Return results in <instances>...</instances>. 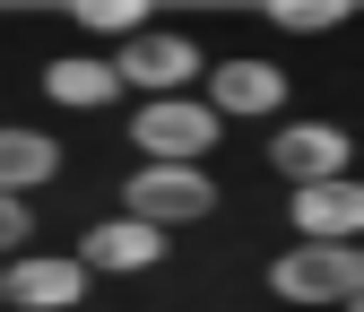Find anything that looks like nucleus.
<instances>
[{"instance_id":"423d86ee","label":"nucleus","mask_w":364,"mask_h":312,"mask_svg":"<svg viewBox=\"0 0 364 312\" xmlns=\"http://www.w3.org/2000/svg\"><path fill=\"white\" fill-rule=\"evenodd\" d=\"M295 226H304V243H355V226H364V191L347 183H304L295 191Z\"/></svg>"},{"instance_id":"0eeeda50","label":"nucleus","mask_w":364,"mask_h":312,"mask_svg":"<svg viewBox=\"0 0 364 312\" xmlns=\"http://www.w3.org/2000/svg\"><path fill=\"white\" fill-rule=\"evenodd\" d=\"M278 104H287V70H278V61H225V70H217V96H208L217 122L278 113Z\"/></svg>"},{"instance_id":"4468645a","label":"nucleus","mask_w":364,"mask_h":312,"mask_svg":"<svg viewBox=\"0 0 364 312\" xmlns=\"http://www.w3.org/2000/svg\"><path fill=\"white\" fill-rule=\"evenodd\" d=\"M18 243H26V200L0 191V252H18Z\"/></svg>"},{"instance_id":"f8f14e48","label":"nucleus","mask_w":364,"mask_h":312,"mask_svg":"<svg viewBox=\"0 0 364 312\" xmlns=\"http://www.w3.org/2000/svg\"><path fill=\"white\" fill-rule=\"evenodd\" d=\"M338 18H347V0H278V9H269V26H287V35H321Z\"/></svg>"},{"instance_id":"f257e3e1","label":"nucleus","mask_w":364,"mask_h":312,"mask_svg":"<svg viewBox=\"0 0 364 312\" xmlns=\"http://www.w3.org/2000/svg\"><path fill=\"white\" fill-rule=\"evenodd\" d=\"M269 286L287 303H347V312H364V260H355V243H295L287 260H269Z\"/></svg>"},{"instance_id":"20e7f679","label":"nucleus","mask_w":364,"mask_h":312,"mask_svg":"<svg viewBox=\"0 0 364 312\" xmlns=\"http://www.w3.org/2000/svg\"><path fill=\"white\" fill-rule=\"evenodd\" d=\"M113 78H130V87H148V96H173L182 78H200V43L191 35H130L122 53H113Z\"/></svg>"},{"instance_id":"ddd939ff","label":"nucleus","mask_w":364,"mask_h":312,"mask_svg":"<svg viewBox=\"0 0 364 312\" xmlns=\"http://www.w3.org/2000/svg\"><path fill=\"white\" fill-rule=\"evenodd\" d=\"M78 26H87V35H122V43H130V35H139V0H78Z\"/></svg>"},{"instance_id":"f03ea898","label":"nucleus","mask_w":364,"mask_h":312,"mask_svg":"<svg viewBox=\"0 0 364 312\" xmlns=\"http://www.w3.org/2000/svg\"><path fill=\"white\" fill-rule=\"evenodd\" d=\"M217 113L208 104H191V96H156L139 122H130V139H139L148 148V165H200L208 148H217Z\"/></svg>"},{"instance_id":"6e6552de","label":"nucleus","mask_w":364,"mask_h":312,"mask_svg":"<svg viewBox=\"0 0 364 312\" xmlns=\"http://www.w3.org/2000/svg\"><path fill=\"white\" fill-rule=\"evenodd\" d=\"M0 295L26 303V312H70V303L87 295V269H78V260H9Z\"/></svg>"},{"instance_id":"1a4fd4ad","label":"nucleus","mask_w":364,"mask_h":312,"mask_svg":"<svg viewBox=\"0 0 364 312\" xmlns=\"http://www.w3.org/2000/svg\"><path fill=\"white\" fill-rule=\"evenodd\" d=\"M156 260H165V235L156 226H139V217H113V226H96V235H87L78 243V269H156Z\"/></svg>"},{"instance_id":"9b49d317","label":"nucleus","mask_w":364,"mask_h":312,"mask_svg":"<svg viewBox=\"0 0 364 312\" xmlns=\"http://www.w3.org/2000/svg\"><path fill=\"white\" fill-rule=\"evenodd\" d=\"M43 96H53V104H113L122 78H113V61H96V53H70V61L43 70Z\"/></svg>"},{"instance_id":"9d476101","label":"nucleus","mask_w":364,"mask_h":312,"mask_svg":"<svg viewBox=\"0 0 364 312\" xmlns=\"http://www.w3.org/2000/svg\"><path fill=\"white\" fill-rule=\"evenodd\" d=\"M61 173V148L43 139V130H0V191H35V183H53Z\"/></svg>"},{"instance_id":"7ed1b4c3","label":"nucleus","mask_w":364,"mask_h":312,"mask_svg":"<svg viewBox=\"0 0 364 312\" xmlns=\"http://www.w3.org/2000/svg\"><path fill=\"white\" fill-rule=\"evenodd\" d=\"M217 208V183L200 165H139L130 173V217H139V226H182V217H208Z\"/></svg>"},{"instance_id":"39448f33","label":"nucleus","mask_w":364,"mask_h":312,"mask_svg":"<svg viewBox=\"0 0 364 312\" xmlns=\"http://www.w3.org/2000/svg\"><path fill=\"white\" fill-rule=\"evenodd\" d=\"M269 165H278L295 191L304 183H338V173H347V130L338 122H295V130L269 139Z\"/></svg>"}]
</instances>
